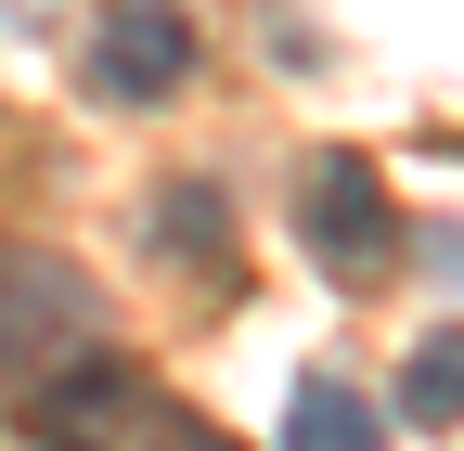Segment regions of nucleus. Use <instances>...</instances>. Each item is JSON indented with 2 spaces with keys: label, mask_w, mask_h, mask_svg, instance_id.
Here are the masks:
<instances>
[{
  "label": "nucleus",
  "mask_w": 464,
  "mask_h": 451,
  "mask_svg": "<svg viewBox=\"0 0 464 451\" xmlns=\"http://www.w3.org/2000/svg\"><path fill=\"white\" fill-rule=\"evenodd\" d=\"M91 322H103V297H91V271H78V258L0 245V374H14V387H39L52 361H78V349H91Z\"/></svg>",
  "instance_id": "f257e3e1"
},
{
  "label": "nucleus",
  "mask_w": 464,
  "mask_h": 451,
  "mask_svg": "<svg viewBox=\"0 0 464 451\" xmlns=\"http://www.w3.org/2000/svg\"><path fill=\"white\" fill-rule=\"evenodd\" d=\"M297 233H310V258L335 271V284H374V271L400 258V206H387V181L362 155H310L297 168Z\"/></svg>",
  "instance_id": "f03ea898"
},
{
  "label": "nucleus",
  "mask_w": 464,
  "mask_h": 451,
  "mask_svg": "<svg viewBox=\"0 0 464 451\" xmlns=\"http://www.w3.org/2000/svg\"><path fill=\"white\" fill-rule=\"evenodd\" d=\"M155 413H168V387H142L130 361H91V349H78V361H52V374H39L26 438H39V451H130Z\"/></svg>",
  "instance_id": "7ed1b4c3"
},
{
  "label": "nucleus",
  "mask_w": 464,
  "mask_h": 451,
  "mask_svg": "<svg viewBox=\"0 0 464 451\" xmlns=\"http://www.w3.org/2000/svg\"><path fill=\"white\" fill-rule=\"evenodd\" d=\"M194 78V26L181 0H116L103 39H91V103H168Z\"/></svg>",
  "instance_id": "20e7f679"
},
{
  "label": "nucleus",
  "mask_w": 464,
  "mask_h": 451,
  "mask_svg": "<svg viewBox=\"0 0 464 451\" xmlns=\"http://www.w3.org/2000/svg\"><path fill=\"white\" fill-rule=\"evenodd\" d=\"M284 451H387V413L362 400V387H335V374H310L297 400H284Z\"/></svg>",
  "instance_id": "39448f33"
},
{
  "label": "nucleus",
  "mask_w": 464,
  "mask_h": 451,
  "mask_svg": "<svg viewBox=\"0 0 464 451\" xmlns=\"http://www.w3.org/2000/svg\"><path fill=\"white\" fill-rule=\"evenodd\" d=\"M387 426H426V438H451L464 426V322H439L413 361H400V413Z\"/></svg>",
  "instance_id": "423d86ee"
},
{
  "label": "nucleus",
  "mask_w": 464,
  "mask_h": 451,
  "mask_svg": "<svg viewBox=\"0 0 464 451\" xmlns=\"http://www.w3.org/2000/svg\"><path fill=\"white\" fill-rule=\"evenodd\" d=\"M155 245H168V258H219V245H232V194H219V181H168V194H155Z\"/></svg>",
  "instance_id": "0eeeda50"
}]
</instances>
